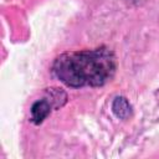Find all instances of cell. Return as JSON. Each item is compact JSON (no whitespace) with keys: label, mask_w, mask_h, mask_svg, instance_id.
<instances>
[{"label":"cell","mask_w":159,"mask_h":159,"mask_svg":"<svg viewBox=\"0 0 159 159\" xmlns=\"http://www.w3.org/2000/svg\"><path fill=\"white\" fill-rule=\"evenodd\" d=\"M116 70V55L106 46L63 52L53 60L51 66L53 76L72 88L101 87L113 78Z\"/></svg>","instance_id":"1"},{"label":"cell","mask_w":159,"mask_h":159,"mask_svg":"<svg viewBox=\"0 0 159 159\" xmlns=\"http://www.w3.org/2000/svg\"><path fill=\"white\" fill-rule=\"evenodd\" d=\"M47 93L50 96L47 98H48V101L52 103V106L55 108H58V107L63 106L66 103V101H67V94L63 91H61L60 88H48Z\"/></svg>","instance_id":"4"},{"label":"cell","mask_w":159,"mask_h":159,"mask_svg":"<svg viewBox=\"0 0 159 159\" xmlns=\"http://www.w3.org/2000/svg\"><path fill=\"white\" fill-rule=\"evenodd\" d=\"M52 108H53V106L48 101V98H42V99L35 101L30 108L31 122L35 124H41L50 116Z\"/></svg>","instance_id":"2"},{"label":"cell","mask_w":159,"mask_h":159,"mask_svg":"<svg viewBox=\"0 0 159 159\" xmlns=\"http://www.w3.org/2000/svg\"><path fill=\"white\" fill-rule=\"evenodd\" d=\"M112 112L119 119H127L132 114V106L123 96H117L112 102Z\"/></svg>","instance_id":"3"}]
</instances>
